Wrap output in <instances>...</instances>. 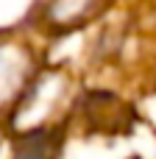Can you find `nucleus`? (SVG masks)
Wrapping results in <instances>:
<instances>
[{"label":"nucleus","mask_w":156,"mask_h":159,"mask_svg":"<svg viewBox=\"0 0 156 159\" xmlns=\"http://www.w3.org/2000/svg\"><path fill=\"white\" fill-rule=\"evenodd\" d=\"M59 143H61V134L59 131H50V129L28 131L17 143V157L14 159H56Z\"/></svg>","instance_id":"obj_1"}]
</instances>
